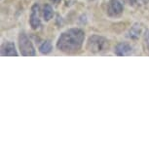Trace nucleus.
Segmentation results:
<instances>
[{
    "label": "nucleus",
    "mask_w": 149,
    "mask_h": 149,
    "mask_svg": "<svg viewBox=\"0 0 149 149\" xmlns=\"http://www.w3.org/2000/svg\"><path fill=\"white\" fill-rule=\"evenodd\" d=\"M85 40V32L80 29H70L61 34L57 42V48L66 54L79 52Z\"/></svg>",
    "instance_id": "1"
},
{
    "label": "nucleus",
    "mask_w": 149,
    "mask_h": 149,
    "mask_svg": "<svg viewBox=\"0 0 149 149\" xmlns=\"http://www.w3.org/2000/svg\"><path fill=\"white\" fill-rule=\"evenodd\" d=\"M109 48V41L103 36L92 35L90 36L86 44V49L91 53H102Z\"/></svg>",
    "instance_id": "2"
},
{
    "label": "nucleus",
    "mask_w": 149,
    "mask_h": 149,
    "mask_svg": "<svg viewBox=\"0 0 149 149\" xmlns=\"http://www.w3.org/2000/svg\"><path fill=\"white\" fill-rule=\"evenodd\" d=\"M19 48L21 55L24 57H34L36 56L33 44L24 32H21L19 35Z\"/></svg>",
    "instance_id": "3"
},
{
    "label": "nucleus",
    "mask_w": 149,
    "mask_h": 149,
    "mask_svg": "<svg viewBox=\"0 0 149 149\" xmlns=\"http://www.w3.org/2000/svg\"><path fill=\"white\" fill-rule=\"evenodd\" d=\"M106 13L109 17H118L123 13V4L120 0H109Z\"/></svg>",
    "instance_id": "4"
},
{
    "label": "nucleus",
    "mask_w": 149,
    "mask_h": 149,
    "mask_svg": "<svg viewBox=\"0 0 149 149\" xmlns=\"http://www.w3.org/2000/svg\"><path fill=\"white\" fill-rule=\"evenodd\" d=\"M29 24L32 29H38L41 26V21L39 18V5L35 3L31 7V14L29 17Z\"/></svg>",
    "instance_id": "5"
},
{
    "label": "nucleus",
    "mask_w": 149,
    "mask_h": 149,
    "mask_svg": "<svg viewBox=\"0 0 149 149\" xmlns=\"http://www.w3.org/2000/svg\"><path fill=\"white\" fill-rule=\"evenodd\" d=\"M115 54L119 57H124V56H129L133 53V47L129 43H125V42H121V43L117 44L114 50Z\"/></svg>",
    "instance_id": "6"
},
{
    "label": "nucleus",
    "mask_w": 149,
    "mask_h": 149,
    "mask_svg": "<svg viewBox=\"0 0 149 149\" xmlns=\"http://www.w3.org/2000/svg\"><path fill=\"white\" fill-rule=\"evenodd\" d=\"M19 54L16 50L15 44L13 42H6L1 46V56L2 57H17Z\"/></svg>",
    "instance_id": "7"
},
{
    "label": "nucleus",
    "mask_w": 149,
    "mask_h": 149,
    "mask_svg": "<svg viewBox=\"0 0 149 149\" xmlns=\"http://www.w3.org/2000/svg\"><path fill=\"white\" fill-rule=\"evenodd\" d=\"M140 33H141V26H140L139 24H134L133 27L131 29L130 32H129V37L132 39H137L139 37Z\"/></svg>",
    "instance_id": "8"
},
{
    "label": "nucleus",
    "mask_w": 149,
    "mask_h": 149,
    "mask_svg": "<svg viewBox=\"0 0 149 149\" xmlns=\"http://www.w3.org/2000/svg\"><path fill=\"white\" fill-rule=\"evenodd\" d=\"M54 17V10L50 4H46L43 8V18L46 22H49Z\"/></svg>",
    "instance_id": "9"
},
{
    "label": "nucleus",
    "mask_w": 149,
    "mask_h": 149,
    "mask_svg": "<svg viewBox=\"0 0 149 149\" xmlns=\"http://www.w3.org/2000/svg\"><path fill=\"white\" fill-rule=\"evenodd\" d=\"M52 50H53V46L50 41H44L43 43L40 45V47H39V51H40L41 54H43V55L49 54Z\"/></svg>",
    "instance_id": "10"
},
{
    "label": "nucleus",
    "mask_w": 149,
    "mask_h": 149,
    "mask_svg": "<svg viewBox=\"0 0 149 149\" xmlns=\"http://www.w3.org/2000/svg\"><path fill=\"white\" fill-rule=\"evenodd\" d=\"M143 44L145 47V51L149 53V29H147L143 34Z\"/></svg>",
    "instance_id": "11"
},
{
    "label": "nucleus",
    "mask_w": 149,
    "mask_h": 149,
    "mask_svg": "<svg viewBox=\"0 0 149 149\" xmlns=\"http://www.w3.org/2000/svg\"><path fill=\"white\" fill-rule=\"evenodd\" d=\"M124 1L130 6H136L137 3V0H124Z\"/></svg>",
    "instance_id": "12"
},
{
    "label": "nucleus",
    "mask_w": 149,
    "mask_h": 149,
    "mask_svg": "<svg viewBox=\"0 0 149 149\" xmlns=\"http://www.w3.org/2000/svg\"><path fill=\"white\" fill-rule=\"evenodd\" d=\"M50 1H51L52 3H54V4H58L61 1V0H50Z\"/></svg>",
    "instance_id": "13"
},
{
    "label": "nucleus",
    "mask_w": 149,
    "mask_h": 149,
    "mask_svg": "<svg viewBox=\"0 0 149 149\" xmlns=\"http://www.w3.org/2000/svg\"><path fill=\"white\" fill-rule=\"evenodd\" d=\"M143 1H144V2H147V1H148V0H143Z\"/></svg>",
    "instance_id": "14"
}]
</instances>
